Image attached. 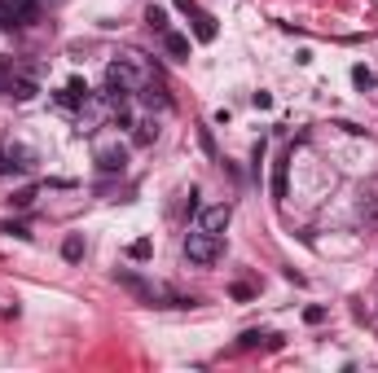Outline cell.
<instances>
[{
    "mask_svg": "<svg viewBox=\"0 0 378 373\" xmlns=\"http://www.w3.org/2000/svg\"><path fill=\"white\" fill-rule=\"evenodd\" d=\"M220 237L216 233H207V229H194V233H185V259L194 268H211L220 259Z\"/></svg>",
    "mask_w": 378,
    "mask_h": 373,
    "instance_id": "1",
    "label": "cell"
},
{
    "mask_svg": "<svg viewBox=\"0 0 378 373\" xmlns=\"http://www.w3.org/2000/svg\"><path fill=\"white\" fill-rule=\"evenodd\" d=\"M137 88H141V75L128 66V62H110L106 66V92L114 97V101H128Z\"/></svg>",
    "mask_w": 378,
    "mask_h": 373,
    "instance_id": "2",
    "label": "cell"
},
{
    "mask_svg": "<svg viewBox=\"0 0 378 373\" xmlns=\"http://www.w3.org/2000/svg\"><path fill=\"white\" fill-rule=\"evenodd\" d=\"M229 220H234V206H229V202H216V206H207L203 211V224H198V229H207V233H224L229 229Z\"/></svg>",
    "mask_w": 378,
    "mask_h": 373,
    "instance_id": "3",
    "label": "cell"
},
{
    "mask_svg": "<svg viewBox=\"0 0 378 373\" xmlns=\"http://www.w3.org/2000/svg\"><path fill=\"white\" fill-rule=\"evenodd\" d=\"M123 163H128V154L119 150V145H110V150H97V167H102L106 176H114V171H123Z\"/></svg>",
    "mask_w": 378,
    "mask_h": 373,
    "instance_id": "4",
    "label": "cell"
},
{
    "mask_svg": "<svg viewBox=\"0 0 378 373\" xmlns=\"http://www.w3.org/2000/svg\"><path fill=\"white\" fill-rule=\"evenodd\" d=\"M5 5H9V13H13V22H18V27L36 22V13H40V5H36V0H5Z\"/></svg>",
    "mask_w": 378,
    "mask_h": 373,
    "instance_id": "5",
    "label": "cell"
},
{
    "mask_svg": "<svg viewBox=\"0 0 378 373\" xmlns=\"http://www.w3.org/2000/svg\"><path fill=\"white\" fill-rule=\"evenodd\" d=\"M40 92V84L31 75H13V84H9V97H18V101H31V97Z\"/></svg>",
    "mask_w": 378,
    "mask_h": 373,
    "instance_id": "6",
    "label": "cell"
},
{
    "mask_svg": "<svg viewBox=\"0 0 378 373\" xmlns=\"http://www.w3.org/2000/svg\"><path fill=\"white\" fill-rule=\"evenodd\" d=\"M194 36H198L203 44H211V40H216V18H211V13H198V9H194Z\"/></svg>",
    "mask_w": 378,
    "mask_h": 373,
    "instance_id": "7",
    "label": "cell"
},
{
    "mask_svg": "<svg viewBox=\"0 0 378 373\" xmlns=\"http://www.w3.org/2000/svg\"><path fill=\"white\" fill-rule=\"evenodd\" d=\"M163 48H168L172 57H189V36H180V31H163Z\"/></svg>",
    "mask_w": 378,
    "mask_h": 373,
    "instance_id": "8",
    "label": "cell"
},
{
    "mask_svg": "<svg viewBox=\"0 0 378 373\" xmlns=\"http://www.w3.org/2000/svg\"><path fill=\"white\" fill-rule=\"evenodd\" d=\"M62 255H67L71 264H79V259H84V237H79V233H71L67 241H62Z\"/></svg>",
    "mask_w": 378,
    "mask_h": 373,
    "instance_id": "9",
    "label": "cell"
},
{
    "mask_svg": "<svg viewBox=\"0 0 378 373\" xmlns=\"http://www.w3.org/2000/svg\"><path fill=\"white\" fill-rule=\"evenodd\" d=\"M145 22H150V27L158 31V36H163V31H168V9H158V5H150V9H145Z\"/></svg>",
    "mask_w": 378,
    "mask_h": 373,
    "instance_id": "10",
    "label": "cell"
},
{
    "mask_svg": "<svg viewBox=\"0 0 378 373\" xmlns=\"http://www.w3.org/2000/svg\"><path fill=\"white\" fill-rule=\"evenodd\" d=\"M273 198H286V163L273 167Z\"/></svg>",
    "mask_w": 378,
    "mask_h": 373,
    "instance_id": "11",
    "label": "cell"
},
{
    "mask_svg": "<svg viewBox=\"0 0 378 373\" xmlns=\"http://www.w3.org/2000/svg\"><path fill=\"white\" fill-rule=\"evenodd\" d=\"M9 158L18 163V171H27V167H31V150H22V145H9Z\"/></svg>",
    "mask_w": 378,
    "mask_h": 373,
    "instance_id": "12",
    "label": "cell"
},
{
    "mask_svg": "<svg viewBox=\"0 0 378 373\" xmlns=\"http://www.w3.org/2000/svg\"><path fill=\"white\" fill-rule=\"evenodd\" d=\"M9 84H13V62H9V57H0V88L9 92Z\"/></svg>",
    "mask_w": 378,
    "mask_h": 373,
    "instance_id": "13",
    "label": "cell"
},
{
    "mask_svg": "<svg viewBox=\"0 0 378 373\" xmlns=\"http://www.w3.org/2000/svg\"><path fill=\"white\" fill-rule=\"evenodd\" d=\"M31 202H36V185H27V189L13 193V206H31Z\"/></svg>",
    "mask_w": 378,
    "mask_h": 373,
    "instance_id": "14",
    "label": "cell"
},
{
    "mask_svg": "<svg viewBox=\"0 0 378 373\" xmlns=\"http://www.w3.org/2000/svg\"><path fill=\"white\" fill-rule=\"evenodd\" d=\"M150 251H154V246H150V241H145V237H141V241H133V246H128V255H133V259H150Z\"/></svg>",
    "mask_w": 378,
    "mask_h": 373,
    "instance_id": "15",
    "label": "cell"
},
{
    "mask_svg": "<svg viewBox=\"0 0 378 373\" xmlns=\"http://www.w3.org/2000/svg\"><path fill=\"white\" fill-rule=\"evenodd\" d=\"M304 321H308V325H321V321H325V307H317V303L304 307Z\"/></svg>",
    "mask_w": 378,
    "mask_h": 373,
    "instance_id": "16",
    "label": "cell"
},
{
    "mask_svg": "<svg viewBox=\"0 0 378 373\" xmlns=\"http://www.w3.org/2000/svg\"><path fill=\"white\" fill-rule=\"evenodd\" d=\"M352 79H356V84H360V88H374V75H370L365 66H356V71H352Z\"/></svg>",
    "mask_w": 378,
    "mask_h": 373,
    "instance_id": "17",
    "label": "cell"
},
{
    "mask_svg": "<svg viewBox=\"0 0 378 373\" xmlns=\"http://www.w3.org/2000/svg\"><path fill=\"white\" fill-rule=\"evenodd\" d=\"M9 171H18V163L9 158V150H0V176H9Z\"/></svg>",
    "mask_w": 378,
    "mask_h": 373,
    "instance_id": "18",
    "label": "cell"
},
{
    "mask_svg": "<svg viewBox=\"0 0 378 373\" xmlns=\"http://www.w3.org/2000/svg\"><path fill=\"white\" fill-rule=\"evenodd\" d=\"M229 295H234L238 303H246V299H251V286H234V290H229Z\"/></svg>",
    "mask_w": 378,
    "mask_h": 373,
    "instance_id": "19",
    "label": "cell"
},
{
    "mask_svg": "<svg viewBox=\"0 0 378 373\" xmlns=\"http://www.w3.org/2000/svg\"><path fill=\"white\" fill-rule=\"evenodd\" d=\"M172 5H176V9H194V0H172Z\"/></svg>",
    "mask_w": 378,
    "mask_h": 373,
    "instance_id": "20",
    "label": "cell"
}]
</instances>
